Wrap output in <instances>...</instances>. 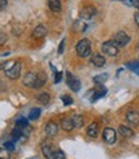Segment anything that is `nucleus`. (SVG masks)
I'll list each match as a JSON object with an SVG mask.
<instances>
[{"instance_id": "nucleus-30", "label": "nucleus", "mask_w": 139, "mask_h": 159, "mask_svg": "<svg viewBox=\"0 0 139 159\" xmlns=\"http://www.w3.org/2000/svg\"><path fill=\"white\" fill-rule=\"evenodd\" d=\"M61 79H63V73L61 71H56V74H55V84L60 83Z\"/></svg>"}, {"instance_id": "nucleus-13", "label": "nucleus", "mask_w": 139, "mask_h": 159, "mask_svg": "<svg viewBox=\"0 0 139 159\" xmlns=\"http://www.w3.org/2000/svg\"><path fill=\"white\" fill-rule=\"evenodd\" d=\"M47 4L51 11L54 13H59L61 10V3L60 0H47Z\"/></svg>"}, {"instance_id": "nucleus-33", "label": "nucleus", "mask_w": 139, "mask_h": 159, "mask_svg": "<svg viewBox=\"0 0 139 159\" xmlns=\"http://www.w3.org/2000/svg\"><path fill=\"white\" fill-rule=\"evenodd\" d=\"M8 5V0H0V10H4Z\"/></svg>"}, {"instance_id": "nucleus-9", "label": "nucleus", "mask_w": 139, "mask_h": 159, "mask_svg": "<svg viewBox=\"0 0 139 159\" xmlns=\"http://www.w3.org/2000/svg\"><path fill=\"white\" fill-rule=\"evenodd\" d=\"M36 79H37V74L36 73H27L23 78V84L28 88H35V84H36Z\"/></svg>"}, {"instance_id": "nucleus-26", "label": "nucleus", "mask_w": 139, "mask_h": 159, "mask_svg": "<svg viewBox=\"0 0 139 159\" xmlns=\"http://www.w3.org/2000/svg\"><path fill=\"white\" fill-rule=\"evenodd\" d=\"M128 68L132 69L135 74L139 75V61H135V62H132V64H128Z\"/></svg>"}, {"instance_id": "nucleus-31", "label": "nucleus", "mask_w": 139, "mask_h": 159, "mask_svg": "<svg viewBox=\"0 0 139 159\" xmlns=\"http://www.w3.org/2000/svg\"><path fill=\"white\" fill-rule=\"evenodd\" d=\"M7 41H8V36L5 33H3V32H0V46L4 45Z\"/></svg>"}, {"instance_id": "nucleus-35", "label": "nucleus", "mask_w": 139, "mask_h": 159, "mask_svg": "<svg viewBox=\"0 0 139 159\" xmlns=\"http://www.w3.org/2000/svg\"><path fill=\"white\" fill-rule=\"evenodd\" d=\"M8 65V61H4V62H2V64H0V70H2V69H5V66Z\"/></svg>"}, {"instance_id": "nucleus-10", "label": "nucleus", "mask_w": 139, "mask_h": 159, "mask_svg": "<svg viewBox=\"0 0 139 159\" xmlns=\"http://www.w3.org/2000/svg\"><path fill=\"white\" fill-rule=\"evenodd\" d=\"M91 62L97 66V68H102V66L106 64V59L101 55V54H94L92 57H91Z\"/></svg>"}, {"instance_id": "nucleus-22", "label": "nucleus", "mask_w": 139, "mask_h": 159, "mask_svg": "<svg viewBox=\"0 0 139 159\" xmlns=\"http://www.w3.org/2000/svg\"><path fill=\"white\" fill-rule=\"evenodd\" d=\"M40 115H41V110L40 108H32L31 112H30L28 118H30V120H32V121H35V120H37V118L40 117Z\"/></svg>"}, {"instance_id": "nucleus-27", "label": "nucleus", "mask_w": 139, "mask_h": 159, "mask_svg": "<svg viewBox=\"0 0 139 159\" xmlns=\"http://www.w3.org/2000/svg\"><path fill=\"white\" fill-rule=\"evenodd\" d=\"M51 159H65V155L61 150H58V152H54Z\"/></svg>"}, {"instance_id": "nucleus-14", "label": "nucleus", "mask_w": 139, "mask_h": 159, "mask_svg": "<svg viewBox=\"0 0 139 159\" xmlns=\"http://www.w3.org/2000/svg\"><path fill=\"white\" fill-rule=\"evenodd\" d=\"M127 120H128V122H130V124H133V125L139 124V112H137V111H130V112H128V113H127Z\"/></svg>"}, {"instance_id": "nucleus-5", "label": "nucleus", "mask_w": 139, "mask_h": 159, "mask_svg": "<svg viewBox=\"0 0 139 159\" xmlns=\"http://www.w3.org/2000/svg\"><path fill=\"white\" fill-rule=\"evenodd\" d=\"M114 42L117 45V47H124V46H127V45L130 42V37H129L127 33H125L124 31H119V32L115 34Z\"/></svg>"}, {"instance_id": "nucleus-29", "label": "nucleus", "mask_w": 139, "mask_h": 159, "mask_svg": "<svg viewBox=\"0 0 139 159\" xmlns=\"http://www.w3.org/2000/svg\"><path fill=\"white\" fill-rule=\"evenodd\" d=\"M4 148H5L7 150H9V152H13V150H14V143H13V141H7V143H4Z\"/></svg>"}, {"instance_id": "nucleus-15", "label": "nucleus", "mask_w": 139, "mask_h": 159, "mask_svg": "<svg viewBox=\"0 0 139 159\" xmlns=\"http://www.w3.org/2000/svg\"><path fill=\"white\" fill-rule=\"evenodd\" d=\"M46 80H47V76L44 73H38L37 74V79H36V84H35V88L33 89H40L42 85H45Z\"/></svg>"}, {"instance_id": "nucleus-32", "label": "nucleus", "mask_w": 139, "mask_h": 159, "mask_svg": "<svg viewBox=\"0 0 139 159\" xmlns=\"http://www.w3.org/2000/svg\"><path fill=\"white\" fill-rule=\"evenodd\" d=\"M64 47H65V38H63V41L60 42V45H59V48H58V52L61 55L63 52H64Z\"/></svg>"}, {"instance_id": "nucleus-24", "label": "nucleus", "mask_w": 139, "mask_h": 159, "mask_svg": "<svg viewBox=\"0 0 139 159\" xmlns=\"http://www.w3.org/2000/svg\"><path fill=\"white\" fill-rule=\"evenodd\" d=\"M107 78H108L107 74H100V75H97V76L93 78V82H94L96 84H101V83L106 82V79H107Z\"/></svg>"}, {"instance_id": "nucleus-28", "label": "nucleus", "mask_w": 139, "mask_h": 159, "mask_svg": "<svg viewBox=\"0 0 139 159\" xmlns=\"http://www.w3.org/2000/svg\"><path fill=\"white\" fill-rule=\"evenodd\" d=\"M61 101L64 102L65 106H69V104L73 103V98L70 96H61Z\"/></svg>"}, {"instance_id": "nucleus-6", "label": "nucleus", "mask_w": 139, "mask_h": 159, "mask_svg": "<svg viewBox=\"0 0 139 159\" xmlns=\"http://www.w3.org/2000/svg\"><path fill=\"white\" fill-rule=\"evenodd\" d=\"M94 14H96V8L93 5H87V7H84L80 10L79 17L82 19H84V20H89V19H92L94 17Z\"/></svg>"}, {"instance_id": "nucleus-11", "label": "nucleus", "mask_w": 139, "mask_h": 159, "mask_svg": "<svg viewBox=\"0 0 139 159\" xmlns=\"http://www.w3.org/2000/svg\"><path fill=\"white\" fill-rule=\"evenodd\" d=\"M46 34H47V28L45 27V25H42V24L37 25V27L33 30V32H32V36L35 38H42Z\"/></svg>"}, {"instance_id": "nucleus-36", "label": "nucleus", "mask_w": 139, "mask_h": 159, "mask_svg": "<svg viewBox=\"0 0 139 159\" xmlns=\"http://www.w3.org/2000/svg\"><path fill=\"white\" fill-rule=\"evenodd\" d=\"M133 3H134V5H135V8L139 10V0H134Z\"/></svg>"}, {"instance_id": "nucleus-38", "label": "nucleus", "mask_w": 139, "mask_h": 159, "mask_svg": "<svg viewBox=\"0 0 139 159\" xmlns=\"http://www.w3.org/2000/svg\"><path fill=\"white\" fill-rule=\"evenodd\" d=\"M138 48H139V45H138Z\"/></svg>"}, {"instance_id": "nucleus-37", "label": "nucleus", "mask_w": 139, "mask_h": 159, "mask_svg": "<svg viewBox=\"0 0 139 159\" xmlns=\"http://www.w3.org/2000/svg\"><path fill=\"white\" fill-rule=\"evenodd\" d=\"M130 2H134V0H130Z\"/></svg>"}, {"instance_id": "nucleus-3", "label": "nucleus", "mask_w": 139, "mask_h": 159, "mask_svg": "<svg viewBox=\"0 0 139 159\" xmlns=\"http://www.w3.org/2000/svg\"><path fill=\"white\" fill-rule=\"evenodd\" d=\"M101 48H102V51L105 52V54L108 55V56H116V55L119 54V47H117V45L114 42V39L103 42Z\"/></svg>"}, {"instance_id": "nucleus-12", "label": "nucleus", "mask_w": 139, "mask_h": 159, "mask_svg": "<svg viewBox=\"0 0 139 159\" xmlns=\"http://www.w3.org/2000/svg\"><path fill=\"white\" fill-rule=\"evenodd\" d=\"M60 126L64 131H72L74 129V125H73V121H72V118H69V117H65L61 120L60 122Z\"/></svg>"}, {"instance_id": "nucleus-4", "label": "nucleus", "mask_w": 139, "mask_h": 159, "mask_svg": "<svg viewBox=\"0 0 139 159\" xmlns=\"http://www.w3.org/2000/svg\"><path fill=\"white\" fill-rule=\"evenodd\" d=\"M65 78H66V84H68V87L70 88L73 92H79V90H80V82H79L78 78H75L70 71H66Z\"/></svg>"}, {"instance_id": "nucleus-18", "label": "nucleus", "mask_w": 139, "mask_h": 159, "mask_svg": "<svg viewBox=\"0 0 139 159\" xmlns=\"http://www.w3.org/2000/svg\"><path fill=\"white\" fill-rule=\"evenodd\" d=\"M87 134L91 136V138H96L97 134H98V125L96 122H92L88 127H87Z\"/></svg>"}, {"instance_id": "nucleus-7", "label": "nucleus", "mask_w": 139, "mask_h": 159, "mask_svg": "<svg viewBox=\"0 0 139 159\" xmlns=\"http://www.w3.org/2000/svg\"><path fill=\"white\" fill-rule=\"evenodd\" d=\"M103 140L107 143V144H110V145H113L115 141H116V132H115V130L114 129H111V127H106L105 130H103Z\"/></svg>"}, {"instance_id": "nucleus-20", "label": "nucleus", "mask_w": 139, "mask_h": 159, "mask_svg": "<svg viewBox=\"0 0 139 159\" xmlns=\"http://www.w3.org/2000/svg\"><path fill=\"white\" fill-rule=\"evenodd\" d=\"M92 93H93V97L91 98V102H96L97 99H100L101 97H103V96H105V94L107 93V89L102 88L101 90H93Z\"/></svg>"}, {"instance_id": "nucleus-21", "label": "nucleus", "mask_w": 139, "mask_h": 159, "mask_svg": "<svg viewBox=\"0 0 139 159\" xmlns=\"http://www.w3.org/2000/svg\"><path fill=\"white\" fill-rule=\"evenodd\" d=\"M37 101L40 102V103H42V104H49V102H50V96L47 94V93H45V92H42V93H40L38 96H37Z\"/></svg>"}, {"instance_id": "nucleus-17", "label": "nucleus", "mask_w": 139, "mask_h": 159, "mask_svg": "<svg viewBox=\"0 0 139 159\" xmlns=\"http://www.w3.org/2000/svg\"><path fill=\"white\" fill-rule=\"evenodd\" d=\"M119 132H120V135L122 136V138H132L133 135H134V132H133V130L132 129H129V127H127V126H119Z\"/></svg>"}, {"instance_id": "nucleus-2", "label": "nucleus", "mask_w": 139, "mask_h": 159, "mask_svg": "<svg viewBox=\"0 0 139 159\" xmlns=\"http://www.w3.org/2000/svg\"><path fill=\"white\" fill-rule=\"evenodd\" d=\"M21 70H22L21 62H19V61H16L14 64L10 66V68L5 69V75H7L9 79H12V80H16V79H18L19 75H21Z\"/></svg>"}, {"instance_id": "nucleus-8", "label": "nucleus", "mask_w": 139, "mask_h": 159, "mask_svg": "<svg viewBox=\"0 0 139 159\" xmlns=\"http://www.w3.org/2000/svg\"><path fill=\"white\" fill-rule=\"evenodd\" d=\"M58 131H59V126L56 122L54 121H50L46 126H45V134L49 136V138H54L58 135Z\"/></svg>"}, {"instance_id": "nucleus-16", "label": "nucleus", "mask_w": 139, "mask_h": 159, "mask_svg": "<svg viewBox=\"0 0 139 159\" xmlns=\"http://www.w3.org/2000/svg\"><path fill=\"white\" fill-rule=\"evenodd\" d=\"M42 153H44V155H45L47 159H51V157H52V154H54L52 147H51L49 143H46V141L42 144Z\"/></svg>"}, {"instance_id": "nucleus-23", "label": "nucleus", "mask_w": 139, "mask_h": 159, "mask_svg": "<svg viewBox=\"0 0 139 159\" xmlns=\"http://www.w3.org/2000/svg\"><path fill=\"white\" fill-rule=\"evenodd\" d=\"M16 126H17V127H21V129L28 127V120H27V118H24V117L18 118V120L16 121Z\"/></svg>"}, {"instance_id": "nucleus-25", "label": "nucleus", "mask_w": 139, "mask_h": 159, "mask_svg": "<svg viewBox=\"0 0 139 159\" xmlns=\"http://www.w3.org/2000/svg\"><path fill=\"white\" fill-rule=\"evenodd\" d=\"M0 159H10V152L5 148H0Z\"/></svg>"}, {"instance_id": "nucleus-1", "label": "nucleus", "mask_w": 139, "mask_h": 159, "mask_svg": "<svg viewBox=\"0 0 139 159\" xmlns=\"http://www.w3.org/2000/svg\"><path fill=\"white\" fill-rule=\"evenodd\" d=\"M75 51L79 57H88L92 54V47H91V41L87 38H83L77 43L75 46Z\"/></svg>"}, {"instance_id": "nucleus-34", "label": "nucleus", "mask_w": 139, "mask_h": 159, "mask_svg": "<svg viewBox=\"0 0 139 159\" xmlns=\"http://www.w3.org/2000/svg\"><path fill=\"white\" fill-rule=\"evenodd\" d=\"M134 19H135V24L138 25V28H139V13H135L134 14Z\"/></svg>"}, {"instance_id": "nucleus-19", "label": "nucleus", "mask_w": 139, "mask_h": 159, "mask_svg": "<svg viewBox=\"0 0 139 159\" xmlns=\"http://www.w3.org/2000/svg\"><path fill=\"white\" fill-rule=\"evenodd\" d=\"M72 121H73L74 127L80 129L83 126V124H84V118H83V116H80V115H74L73 118H72Z\"/></svg>"}]
</instances>
